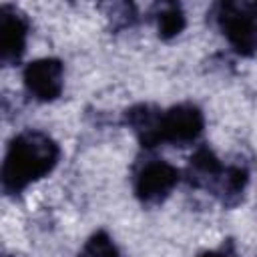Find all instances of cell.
I'll return each instance as SVG.
<instances>
[{"label":"cell","instance_id":"4fadbf2b","mask_svg":"<svg viewBox=\"0 0 257 257\" xmlns=\"http://www.w3.org/2000/svg\"><path fill=\"white\" fill-rule=\"evenodd\" d=\"M197 257H239V251H237V247H235V241H233V239H225L217 249L201 251Z\"/></svg>","mask_w":257,"mask_h":257},{"label":"cell","instance_id":"7a4b0ae2","mask_svg":"<svg viewBox=\"0 0 257 257\" xmlns=\"http://www.w3.org/2000/svg\"><path fill=\"white\" fill-rule=\"evenodd\" d=\"M221 34L239 56L257 54V2L223 0L213 8Z\"/></svg>","mask_w":257,"mask_h":257},{"label":"cell","instance_id":"5bb4252c","mask_svg":"<svg viewBox=\"0 0 257 257\" xmlns=\"http://www.w3.org/2000/svg\"><path fill=\"white\" fill-rule=\"evenodd\" d=\"M2 257H10V255H6V253H4V255H2Z\"/></svg>","mask_w":257,"mask_h":257},{"label":"cell","instance_id":"3957f363","mask_svg":"<svg viewBox=\"0 0 257 257\" xmlns=\"http://www.w3.org/2000/svg\"><path fill=\"white\" fill-rule=\"evenodd\" d=\"M179 181H181V173L175 165L163 159H153L137 171L133 181V191L143 205L155 207L161 205L173 193Z\"/></svg>","mask_w":257,"mask_h":257},{"label":"cell","instance_id":"8992f818","mask_svg":"<svg viewBox=\"0 0 257 257\" xmlns=\"http://www.w3.org/2000/svg\"><path fill=\"white\" fill-rule=\"evenodd\" d=\"M30 22L22 10L10 4L0 6V62L14 66L26 52Z\"/></svg>","mask_w":257,"mask_h":257},{"label":"cell","instance_id":"7c38bea8","mask_svg":"<svg viewBox=\"0 0 257 257\" xmlns=\"http://www.w3.org/2000/svg\"><path fill=\"white\" fill-rule=\"evenodd\" d=\"M78 257H120V251L106 231H94L82 245Z\"/></svg>","mask_w":257,"mask_h":257},{"label":"cell","instance_id":"6da1fadb","mask_svg":"<svg viewBox=\"0 0 257 257\" xmlns=\"http://www.w3.org/2000/svg\"><path fill=\"white\" fill-rule=\"evenodd\" d=\"M60 159L58 143L42 131H22L8 143L0 181L6 195H18L54 171Z\"/></svg>","mask_w":257,"mask_h":257},{"label":"cell","instance_id":"8fae6325","mask_svg":"<svg viewBox=\"0 0 257 257\" xmlns=\"http://www.w3.org/2000/svg\"><path fill=\"white\" fill-rule=\"evenodd\" d=\"M104 16L110 24V30L118 32L124 28H131L139 22V12L137 6L133 2H112V4H104L102 6Z\"/></svg>","mask_w":257,"mask_h":257},{"label":"cell","instance_id":"ba28073f","mask_svg":"<svg viewBox=\"0 0 257 257\" xmlns=\"http://www.w3.org/2000/svg\"><path fill=\"white\" fill-rule=\"evenodd\" d=\"M223 173H225V165L221 163V159L209 147H199L187 163L185 181L195 189H205L213 193Z\"/></svg>","mask_w":257,"mask_h":257},{"label":"cell","instance_id":"52a82bcc","mask_svg":"<svg viewBox=\"0 0 257 257\" xmlns=\"http://www.w3.org/2000/svg\"><path fill=\"white\" fill-rule=\"evenodd\" d=\"M122 122L135 133L143 149H155L163 145V110L151 102H137L122 112Z\"/></svg>","mask_w":257,"mask_h":257},{"label":"cell","instance_id":"9c48e42d","mask_svg":"<svg viewBox=\"0 0 257 257\" xmlns=\"http://www.w3.org/2000/svg\"><path fill=\"white\" fill-rule=\"evenodd\" d=\"M249 185V171L243 165H229L225 167V173L217 185V189L213 191V195L219 199V203L225 209L237 207L247 191Z\"/></svg>","mask_w":257,"mask_h":257},{"label":"cell","instance_id":"277c9868","mask_svg":"<svg viewBox=\"0 0 257 257\" xmlns=\"http://www.w3.org/2000/svg\"><path fill=\"white\" fill-rule=\"evenodd\" d=\"M205 128L203 110L193 102H181L167 110H163V143L173 147H187L193 145Z\"/></svg>","mask_w":257,"mask_h":257},{"label":"cell","instance_id":"5b68a950","mask_svg":"<svg viewBox=\"0 0 257 257\" xmlns=\"http://www.w3.org/2000/svg\"><path fill=\"white\" fill-rule=\"evenodd\" d=\"M26 92L38 102H52L64 88V66L58 58H38L24 66L22 72Z\"/></svg>","mask_w":257,"mask_h":257},{"label":"cell","instance_id":"30bf717a","mask_svg":"<svg viewBox=\"0 0 257 257\" xmlns=\"http://www.w3.org/2000/svg\"><path fill=\"white\" fill-rule=\"evenodd\" d=\"M151 16L157 24V32L163 40H171L177 38L185 26H187V16L181 8V4L177 2H159L153 6Z\"/></svg>","mask_w":257,"mask_h":257}]
</instances>
